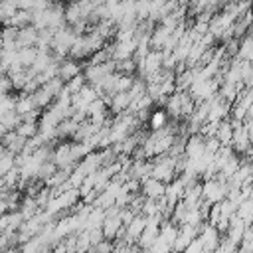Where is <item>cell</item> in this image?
Here are the masks:
<instances>
[{"label":"cell","instance_id":"3","mask_svg":"<svg viewBox=\"0 0 253 253\" xmlns=\"http://www.w3.org/2000/svg\"><path fill=\"white\" fill-rule=\"evenodd\" d=\"M51 162L59 168V170H67L69 174L75 170V166H77V162L73 160V154H71V142L69 140H65V142H59V144H55V148H53V158H51Z\"/></svg>","mask_w":253,"mask_h":253},{"label":"cell","instance_id":"2","mask_svg":"<svg viewBox=\"0 0 253 253\" xmlns=\"http://www.w3.org/2000/svg\"><path fill=\"white\" fill-rule=\"evenodd\" d=\"M121 233H125V223H123V217H121V208L113 206V208L107 210V219L103 223V235H105V239L115 241V239H119Z\"/></svg>","mask_w":253,"mask_h":253},{"label":"cell","instance_id":"1","mask_svg":"<svg viewBox=\"0 0 253 253\" xmlns=\"http://www.w3.org/2000/svg\"><path fill=\"white\" fill-rule=\"evenodd\" d=\"M176 162L178 158L170 156V154H162V156H156L152 160L154 168H152V178L164 182V184H170L178 178V172H176Z\"/></svg>","mask_w":253,"mask_h":253},{"label":"cell","instance_id":"34","mask_svg":"<svg viewBox=\"0 0 253 253\" xmlns=\"http://www.w3.org/2000/svg\"><path fill=\"white\" fill-rule=\"evenodd\" d=\"M219 125H221V123H211V121H208V123L202 126L200 134H202L204 138H213V136H217V128H219Z\"/></svg>","mask_w":253,"mask_h":253},{"label":"cell","instance_id":"11","mask_svg":"<svg viewBox=\"0 0 253 253\" xmlns=\"http://www.w3.org/2000/svg\"><path fill=\"white\" fill-rule=\"evenodd\" d=\"M206 152V138L202 134H190L186 140V156L188 158H198Z\"/></svg>","mask_w":253,"mask_h":253},{"label":"cell","instance_id":"17","mask_svg":"<svg viewBox=\"0 0 253 253\" xmlns=\"http://www.w3.org/2000/svg\"><path fill=\"white\" fill-rule=\"evenodd\" d=\"M32 95H34L36 107H38L40 111H43V109H49V107L55 103V97H53V95H51V93H49V91H47L43 85H42L38 91H34Z\"/></svg>","mask_w":253,"mask_h":253},{"label":"cell","instance_id":"22","mask_svg":"<svg viewBox=\"0 0 253 253\" xmlns=\"http://www.w3.org/2000/svg\"><path fill=\"white\" fill-rule=\"evenodd\" d=\"M164 109L172 119H180L182 117V91H176L174 95H170Z\"/></svg>","mask_w":253,"mask_h":253},{"label":"cell","instance_id":"6","mask_svg":"<svg viewBox=\"0 0 253 253\" xmlns=\"http://www.w3.org/2000/svg\"><path fill=\"white\" fill-rule=\"evenodd\" d=\"M200 229L202 227H194V225H180V231H178V237L174 241V251L178 253H184L188 249V245L200 235Z\"/></svg>","mask_w":253,"mask_h":253},{"label":"cell","instance_id":"40","mask_svg":"<svg viewBox=\"0 0 253 253\" xmlns=\"http://www.w3.org/2000/svg\"><path fill=\"white\" fill-rule=\"evenodd\" d=\"M251 2H253V0H251Z\"/></svg>","mask_w":253,"mask_h":253},{"label":"cell","instance_id":"16","mask_svg":"<svg viewBox=\"0 0 253 253\" xmlns=\"http://www.w3.org/2000/svg\"><path fill=\"white\" fill-rule=\"evenodd\" d=\"M81 20H85L83 18V10H81V4L79 2H73V0L67 2L65 4V22H67V26H75Z\"/></svg>","mask_w":253,"mask_h":253},{"label":"cell","instance_id":"19","mask_svg":"<svg viewBox=\"0 0 253 253\" xmlns=\"http://www.w3.org/2000/svg\"><path fill=\"white\" fill-rule=\"evenodd\" d=\"M20 213L24 215V219L28 221V219H32V217H36L40 211H42V208L38 206V202H36V198H30V196H26L24 200H22V204H20Z\"/></svg>","mask_w":253,"mask_h":253},{"label":"cell","instance_id":"35","mask_svg":"<svg viewBox=\"0 0 253 253\" xmlns=\"http://www.w3.org/2000/svg\"><path fill=\"white\" fill-rule=\"evenodd\" d=\"M221 148V142L213 136V138H206V152L210 154H217V150Z\"/></svg>","mask_w":253,"mask_h":253},{"label":"cell","instance_id":"20","mask_svg":"<svg viewBox=\"0 0 253 253\" xmlns=\"http://www.w3.org/2000/svg\"><path fill=\"white\" fill-rule=\"evenodd\" d=\"M239 61H249L253 63V36H243L239 40V53H237Z\"/></svg>","mask_w":253,"mask_h":253},{"label":"cell","instance_id":"26","mask_svg":"<svg viewBox=\"0 0 253 253\" xmlns=\"http://www.w3.org/2000/svg\"><path fill=\"white\" fill-rule=\"evenodd\" d=\"M241 162H243V158H239V154H235V156H231L225 164H223V168H221V176L223 178H227V180H231L233 176H235V172L239 170V166H241Z\"/></svg>","mask_w":253,"mask_h":253},{"label":"cell","instance_id":"12","mask_svg":"<svg viewBox=\"0 0 253 253\" xmlns=\"http://www.w3.org/2000/svg\"><path fill=\"white\" fill-rule=\"evenodd\" d=\"M170 36H172V30H168L162 24H158L154 28V32L150 34V45H152V49H164V45L170 40Z\"/></svg>","mask_w":253,"mask_h":253},{"label":"cell","instance_id":"10","mask_svg":"<svg viewBox=\"0 0 253 253\" xmlns=\"http://www.w3.org/2000/svg\"><path fill=\"white\" fill-rule=\"evenodd\" d=\"M26 144H28V140L24 136H20L16 130H10V132L2 134V146L8 148V150H12L14 154H20L26 148Z\"/></svg>","mask_w":253,"mask_h":253},{"label":"cell","instance_id":"15","mask_svg":"<svg viewBox=\"0 0 253 253\" xmlns=\"http://www.w3.org/2000/svg\"><path fill=\"white\" fill-rule=\"evenodd\" d=\"M168 121H170V115L166 113V109L156 107V109L152 111L150 119H148V126H150V130H160V128L168 126Z\"/></svg>","mask_w":253,"mask_h":253},{"label":"cell","instance_id":"33","mask_svg":"<svg viewBox=\"0 0 253 253\" xmlns=\"http://www.w3.org/2000/svg\"><path fill=\"white\" fill-rule=\"evenodd\" d=\"M59 168L53 164V162H45L42 168H40V174H38V180H42V182H45L47 178H51L55 172H57Z\"/></svg>","mask_w":253,"mask_h":253},{"label":"cell","instance_id":"13","mask_svg":"<svg viewBox=\"0 0 253 253\" xmlns=\"http://www.w3.org/2000/svg\"><path fill=\"white\" fill-rule=\"evenodd\" d=\"M38 38H40V32L34 26H28V28H22L18 32L16 42H18L20 47H34L38 43Z\"/></svg>","mask_w":253,"mask_h":253},{"label":"cell","instance_id":"38","mask_svg":"<svg viewBox=\"0 0 253 253\" xmlns=\"http://www.w3.org/2000/svg\"><path fill=\"white\" fill-rule=\"evenodd\" d=\"M170 253H178V251H174V249H172V251H170Z\"/></svg>","mask_w":253,"mask_h":253},{"label":"cell","instance_id":"23","mask_svg":"<svg viewBox=\"0 0 253 253\" xmlns=\"http://www.w3.org/2000/svg\"><path fill=\"white\" fill-rule=\"evenodd\" d=\"M233 134H235V128L231 126L229 119L221 121L219 128H217V136H215V138L221 142V146H231V142H233Z\"/></svg>","mask_w":253,"mask_h":253},{"label":"cell","instance_id":"31","mask_svg":"<svg viewBox=\"0 0 253 253\" xmlns=\"http://www.w3.org/2000/svg\"><path fill=\"white\" fill-rule=\"evenodd\" d=\"M16 132H18L20 136H24L26 140H30V138H34V136L40 132V125H36V123H22V125L16 128Z\"/></svg>","mask_w":253,"mask_h":253},{"label":"cell","instance_id":"5","mask_svg":"<svg viewBox=\"0 0 253 253\" xmlns=\"http://www.w3.org/2000/svg\"><path fill=\"white\" fill-rule=\"evenodd\" d=\"M136 45L138 42H113L111 43V57L113 61H125V59H132L136 53Z\"/></svg>","mask_w":253,"mask_h":253},{"label":"cell","instance_id":"4","mask_svg":"<svg viewBox=\"0 0 253 253\" xmlns=\"http://www.w3.org/2000/svg\"><path fill=\"white\" fill-rule=\"evenodd\" d=\"M200 241H202V245H204V249L206 251H215L219 245H221V231L215 227V225H211V223H204L202 225V229H200Z\"/></svg>","mask_w":253,"mask_h":253},{"label":"cell","instance_id":"18","mask_svg":"<svg viewBox=\"0 0 253 253\" xmlns=\"http://www.w3.org/2000/svg\"><path fill=\"white\" fill-rule=\"evenodd\" d=\"M22 123H24V121H22V117H20L16 111L6 113V115H0V126H2V134L10 132V130H16V128H18Z\"/></svg>","mask_w":253,"mask_h":253},{"label":"cell","instance_id":"39","mask_svg":"<svg viewBox=\"0 0 253 253\" xmlns=\"http://www.w3.org/2000/svg\"><path fill=\"white\" fill-rule=\"evenodd\" d=\"M251 14H253V8H251Z\"/></svg>","mask_w":253,"mask_h":253},{"label":"cell","instance_id":"8","mask_svg":"<svg viewBox=\"0 0 253 253\" xmlns=\"http://www.w3.org/2000/svg\"><path fill=\"white\" fill-rule=\"evenodd\" d=\"M81 73H83V65H81L79 61L71 59V57H67V59H63V61L59 63V79H63L65 83L71 81L73 77L81 75Z\"/></svg>","mask_w":253,"mask_h":253},{"label":"cell","instance_id":"37","mask_svg":"<svg viewBox=\"0 0 253 253\" xmlns=\"http://www.w3.org/2000/svg\"><path fill=\"white\" fill-rule=\"evenodd\" d=\"M206 253H215V251H206Z\"/></svg>","mask_w":253,"mask_h":253},{"label":"cell","instance_id":"7","mask_svg":"<svg viewBox=\"0 0 253 253\" xmlns=\"http://www.w3.org/2000/svg\"><path fill=\"white\" fill-rule=\"evenodd\" d=\"M130 105H132V97L128 91L126 93H113L111 101H109V111H111V115L117 117V115L126 113L130 109Z\"/></svg>","mask_w":253,"mask_h":253},{"label":"cell","instance_id":"21","mask_svg":"<svg viewBox=\"0 0 253 253\" xmlns=\"http://www.w3.org/2000/svg\"><path fill=\"white\" fill-rule=\"evenodd\" d=\"M38 47L34 45V47H20L18 49V53H16V61L18 63H22L26 69H30L32 65H34V61H36V57H38Z\"/></svg>","mask_w":253,"mask_h":253},{"label":"cell","instance_id":"28","mask_svg":"<svg viewBox=\"0 0 253 253\" xmlns=\"http://www.w3.org/2000/svg\"><path fill=\"white\" fill-rule=\"evenodd\" d=\"M16 103H18V95H12V93L2 95L0 97V115H6V113L16 111Z\"/></svg>","mask_w":253,"mask_h":253},{"label":"cell","instance_id":"9","mask_svg":"<svg viewBox=\"0 0 253 253\" xmlns=\"http://www.w3.org/2000/svg\"><path fill=\"white\" fill-rule=\"evenodd\" d=\"M142 194L150 200H160L166 194V184L156 180V178H148L142 182Z\"/></svg>","mask_w":253,"mask_h":253},{"label":"cell","instance_id":"30","mask_svg":"<svg viewBox=\"0 0 253 253\" xmlns=\"http://www.w3.org/2000/svg\"><path fill=\"white\" fill-rule=\"evenodd\" d=\"M117 71L123 75H134V73H138V63L134 57L125 59V61H117Z\"/></svg>","mask_w":253,"mask_h":253},{"label":"cell","instance_id":"36","mask_svg":"<svg viewBox=\"0 0 253 253\" xmlns=\"http://www.w3.org/2000/svg\"><path fill=\"white\" fill-rule=\"evenodd\" d=\"M184 253H206V249H204V245H202L200 237H196V239H194V241L188 245V249H186Z\"/></svg>","mask_w":253,"mask_h":253},{"label":"cell","instance_id":"29","mask_svg":"<svg viewBox=\"0 0 253 253\" xmlns=\"http://www.w3.org/2000/svg\"><path fill=\"white\" fill-rule=\"evenodd\" d=\"M69 182V172L67 170H57L51 178H47L43 184L47 186V188H59V186H63V184H67Z\"/></svg>","mask_w":253,"mask_h":253},{"label":"cell","instance_id":"32","mask_svg":"<svg viewBox=\"0 0 253 253\" xmlns=\"http://www.w3.org/2000/svg\"><path fill=\"white\" fill-rule=\"evenodd\" d=\"M85 85H87V79H85V75L81 73V75L73 77L71 81H67V83H65V89H67V91L71 93V97H73V95H77Z\"/></svg>","mask_w":253,"mask_h":253},{"label":"cell","instance_id":"14","mask_svg":"<svg viewBox=\"0 0 253 253\" xmlns=\"http://www.w3.org/2000/svg\"><path fill=\"white\" fill-rule=\"evenodd\" d=\"M36 109H38V107H36L34 95H32V93H26V91H22V93L18 95L16 113H18L20 117H24V115H28V113H32V111H36Z\"/></svg>","mask_w":253,"mask_h":253},{"label":"cell","instance_id":"25","mask_svg":"<svg viewBox=\"0 0 253 253\" xmlns=\"http://www.w3.org/2000/svg\"><path fill=\"white\" fill-rule=\"evenodd\" d=\"M12 168H16V154L8 148H2V156H0V176L8 174Z\"/></svg>","mask_w":253,"mask_h":253},{"label":"cell","instance_id":"27","mask_svg":"<svg viewBox=\"0 0 253 253\" xmlns=\"http://www.w3.org/2000/svg\"><path fill=\"white\" fill-rule=\"evenodd\" d=\"M20 8L12 2V0H2V6H0V16H2V22H4V26H8L10 24V20L16 16V12H18Z\"/></svg>","mask_w":253,"mask_h":253},{"label":"cell","instance_id":"24","mask_svg":"<svg viewBox=\"0 0 253 253\" xmlns=\"http://www.w3.org/2000/svg\"><path fill=\"white\" fill-rule=\"evenodd\" d=\"M105 219H107V210H103V208H95V206H93V210H91V213H89V217H87V229L103 227ZM87 229H85V231H87Z\"/></svg>","mask_w":253,"mask_h":253}]
</instances>
